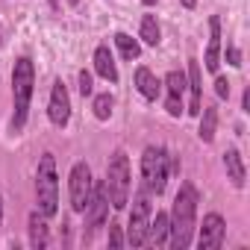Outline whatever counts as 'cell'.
I'll return each instance as SVG.
<instances>
[{"label":"cell","instance_id":"cell-6","mask_svg":"<svg viewBox=\"0 0 250 250\" xmlns=\"http://www.w3.org/2000/svg\"><path fill=\"white\" fill-rule=\"evenodd\" d=\"M150 215H153L150 191L142 186V188L136 191L133 212H130V224H127V244H130V247H142V244H145V238H147V227H150Z\"/></svg>","mask_w":250,"mask_h":250},{"label":"cell","instance_id":"cell-13","mask_svg":"<svg viewBox=\"0 0 250 250\" xmlns=\"http://www.w3.org/2000/svg\"><path fill=\"white\" fill-rule=\"evenodd\" d=\"M186 88L191 91V106H188V112H191V115H200V109H203V77H200V62H197V59H188Z\"/></svg>","mask_w":250,"mask_h":250},{"label":"cell","instance_id":"cell-18","mask_svg":"<svg viewBox=\"0 0 250 250\" xmlns=\"http://www.w3.org/2000/svg\"><path fill=\"white\" fill-rule=\"evenodd\" d=\"M94 71H97L106 83H118V68H115V59H112V53H109L106 44H100V47L94 50Z\"/></svg>","mask_w":250,"mask_h":250},{"label":"cell","instance_id":"cell-9","mask_svg":"<svg viewBox=\"0 0 250 250\" xmlns=\"http://www.w3.org/2000/svg\"><path fill=\"white\" fill-rule=\"evenodd\" d=\"M47 118L53 127H65L71 121V94L65 88L62 80L53 83V91H50V103H47Z\"/></svg>","mask_w":250,"mask_h":250},{"label":"cell","instance_id":"cell-23","mask_svg":"<svg viewBox=\"0 0 250 250\" xmlns=\"http://www.w3.org/2000/svg\"><path fill=\"white\" fill-rule=\"evenodd\" d=\"M124 244H127V238L121 235V227L109 224V247H124Z\"/></svg>","mask_w":250,"mask_h":250},{"label":"cell","instance_id":"cell-25","mask_svg":"<svg viewBox=\"0 0 250 250\" xmlns=\"http://www.w3.org/2000/svg\"><path fill=\"white\" fill-rule=\"evenodd\" d=\"M215 94H218V97H229V83H227V77H218V80H215Z\"/></svg>","mask_w":250,"mask_h":250},{"label":"cell","instance_id":"cell-15","mask_svg":"<svg viewBox=\"0 0 250 250\" xmlns=\"http://www.w3.org/2000/svg\"><path fill=\"white\" fill-rule=\"evenodd\" d=\"M168 232H171L168 212H156V218H150V227H147V238H145V244L165 247V244H168Z\"/></svg>","mask_w":250,"mask_h":250},{"label":"cell","instance_id":"cell-20","mask_svg":"<svg viewBox=\"0 0 250 250\" xmlns=\"http://www.w3.org/2000/svg\"><path fill=\"white\" fill-rule=\"evenodd\" d=\"M115 44H118L121 56H124V59H130V62L142 56V44H139L133 36H127V33H115Z\"/></svg>","mask_w":250,"mask_h":250},{"label":"cell","instance_id":"cell-28","mask_svg":"<svg viewBox=\"0 0 250 250\" xmlns=\"http://www.w3.org/2000/svg\"><path fill=\"white\" fill-rule=\"evenodd\" d=\"M180 3H183L186 9H194V3H197V0H180Z\"/></svg>","mask_w":250,"mask_h":250},{"label":"cell","instance_id":"cell-21","mask_svg":"<svg viewBox=\"0 0 250 250\" xmlns=\"http://www.w3.org/2000/svg\"><path fill=\"white\" fill-rule=\"evenodd\" d=\"M142 39H145V44H150V47L159 44L162 33H159V21H156V15H145V18H142Z\"/></svg>","mask_w":250,"mask_h":250},{"label":"cell","instance_id":"cell-31","mask_svg":"<svg viewBox=\"0 0 250 250\" xmlns=\"http://www.w3.org/2000/svg\"><path fill=\"white\" fill-rule=\"evenodd\" d=\"M71 3H80V0H71Z\"/></svg>","mask_w":250,"mask_h":250},{"label":"cell","instance_id":"cell-1","mask_svg":"<svg viewBox=\"0 0 250 250\" xmlns=\"http://www.w3.org/2000/svg\"><path fill=\"white\" fill-rule=\"evenodd\" d=\"M171 232H168V244L174 250H186L194 238V227H197V188L191 183H183L174 206H171Z\"/></svg>","mask_w":250,"mask_h":250},{"label":"cell","instance_id":"cell-24","mask_svg":"<svg viewBox=\"0 0 250 250\" xmlns=\"http://www.w3.org/2000/svg\"><path fill=\"white\" fill-rule=\"evenodd\" d=\"M80 91H83V97L94 91V85H91V74H88V71H80Z\"/></svg>","mask_w":250,"mask_h":250},{"label":"cell","instance_id":"cell-8","mask_svg":"<svg viewBox=\"0 0 250 250\" xmlns=\"http://www.w3.org/2000/svg\"><path fill=\"white\" fill-rule=\"evenodd\" d=\"M106 215H109V194H106V186L103 183H94L91 188V197H88V206H85V238H91L103 224H106Z\"/></svg>","mask_w":250,"mask_h":250},{"label":"cell","instance_id":"cell-30","mask_svg":"<svg viewBox=\"0 0 250 250\" xmlns=\"http://www.w3.org/2000/svg\"><path fill=\"white\" fill-rule=\"evenodd\" d=\"M142 3H145V6H153V3H156V0H142Z\"/></svg>","mask_w":250,"mask_h":250},{"label":"cell","instance_id":"cell-17","mask_svg":"<svg viewBox=\"0 0 250 250\" xmlns=\"http://www.w3.org/2000/svg\"><path fill=\"white\" fill-rule=\"evenodd\" d=\"M136 88H139V94L145 97V100H156L159 97V91H162V83L153 77V71L150 68H136Z\"/></svg>","mask_w":250,"mask_h":250},{"label":"cell","instance_id":"cell-11","mask_svg":"<svg viewBox=\"0 0 250 250\" xmlns=\"http://www.w3.org/2000/svg\"><path fill=\"white\" fill-rule=\"evenodd\" d=\"M165 91H168V97H165L168 115L180 118V112H183V94H186V74L183 71H171L165 77Z\"/></svg>","mask_w":250,"mask_h":250},{"label":"cell","instance_id":"cell-14","mask_svg":"<svg viewBox=\"0 0 250 250\" xmlns=\"http://www.w3.org/2000/svg\"><path fill=\"white\" fill-rule=\"evenodd\" d=\"M224 168H227V180H229L235 188H241V186L247 183V168H244V159H241V153H238L235 147H227V153H224Z\"/></svg>","mask_w":250,"mask_h":250},{"label":"cell","instance_id":"cell-5","mask_svg":"<svg viewBox=\"0 0 250 250\" xmlns=\"http://www.w3.org/2000/svg\"><path fill=\"white\" fill-rule=\"evenodd\" d=\"M168 174H171V156L165 147L150 145L142 153V186L150 194H162L168 186Z\"/></svg>","mask_w":250,"mask_h":250},{"label":"cell","instance_id":"cell-27","mask_svg":"<svg viewBox=\"0 0 250 250\" xmlns=\"http://www.w3.org/2000/svg\"><path fill=\"white\" fill-rule=\"evenodd\" d=\"M241 109L250 112V88H244V97H241Z\"/></svg>","mask_w":250,"mask_h":250},{"label":"cell","instance_id":"cell-3","mask_svg":"<svg viewBox=\"0 0 250 250\" xmlns=\"http://www.w3.org/2000/svg\"><path fill=\"white\" fill-rule=\"evenodd\" d=\"M106 194H109V203L112 209H124L130 203V159L124 150H115L109 156V165H106Z\"/></svg>","mask_w":250,"mask_h":250},{"label":"cell","instance_id":"cell-2","mask_svg":"<svg viewBox=\"0 0 250 250\" xmlns=\"http://www.w3.org/2000/svg\"><path fill=\"white\" fill-rule=\"evenodd\" d=\"M33 85H36V68L30 56H21L12 68V97H15V115H12V133H21L27 124V112H30V97H33Z\"/></svg>","mask_w":250,"mask_h":250},{"label":"cell","instance_id":"cell-12","mask_svg":"<svg viewBox=\"0 0 250 250\" xmlns=\"http://www.w3.org/2000/svg\"><path fill=\"white\" fill-rule=\"evenodd\" d=\"M203 62L209 74H218V65H221V18L218 15L209 18V44H206Z\"/></svg>","mask_w":250,"mask_h":250},{"label":"cell","instance_id":"cell-16","mask_svg":"<svg viewBox=\"0 0 250 250\" xmlns=\"http://www.w3.org/2000/svg\"><path fill=\"white\" fill-rule=\"evenodd\" d=\"M30 244L36 250H44L50 244V229H47V215H42L39 209L30 215Z\"/></svg>","mask_w":250,"mask_h":250},{"label":"cell","instance_id":"cell-22","mask_svg":"<svg viewBox=\"0 0 250 250\" xmlns=\"http://www.w3.org/2000/svg\"><path fill=\"white\" fill-rule=\"evenodd\" d=\"M112 94L109 91H103V94H94V103H91V109H94V118L97 121H106L109 115H112Z\"/></svg>","mask_w":250,"mask_h":250},{"label":"cell","instance_id":"cell-4","mask_svg":"<svg viewBox=\"0 0 250 250\" xmlns=\"http://www.w3.org/2000/svg\"><path fill=\"white\" fill-rule=\"evenodd\" d=\"M36 194H39V212L47 215V218H53L59 212V177H56V159H53V153H44L39 159Z\"/></svg>","mask_w":250,"mask_h":250},{"label":"cell","instance_id":"cell-26","mask_svg":"<svg viewBox=\"0 0 250 250\" xmlns=\"http://www.w3.org/2000/svg\"><path fill=\"white\" fill-rule=\"evenodd\" d=\"M227 62H229L232 68H238V65H241V53H238V47H232V44L227 47Z\"/></svg>","mask_w":250,"mask_h":250},{"label":"cell","instance_id":"cell-19","mask_svg":"<svg viewBox=\"0 0 250 250\" xmlns=\"http://www.w3.org/2000/svg\"><path fill=\"white\" fill-rule=\"evenodd\" d=\"M200 112H203V121H200L197 136H200V142L209 145V142L215 139V127H218V109H215V106H203Z\"/></svg>","mask_w":250,"mask_h":250},{"label":"cell","instance_id":"cell-7","mask_svg":"<svg viewBox=\"0 0 250 250\" xmlns=\"http://www.w3.org/2000/svg\"><path fill=\"white\" fill-rule=\"evenodd\" d=\"M91 188H94L91 168L85 162H77L71 168V177H68V191H71V209L74 212H85L88 197H91Z\"/></svg>","mask_w":250,"mask_h":250},{"label":"cell","instance_id":"cell-10","mask_svg":"<svg viewBox=\"0 0 250 250\" xmlns=\"http://www.w3.org/2000/svg\"><path fill=\"white\" fill-rule=\"evenodd\" d=\"M224 235H227V224L218 212H209L203 218V227H200V235H197V244L203 250H218L224 244Z\"/></svg>","mask_w":250,"mask_h":250},{"label":"cell","instance_id":"cell-29","mask_svg":"<svg viewBox=\"0 0 250 250\" xmlns=\"http://www.w3.org/2000/svg\"><path fill=\"white\" fill-rule=\"evenodd\" d=\"M0 227H3V197H0Z\"/></svg>","mask_w":250,"mask_h":250}]
</instances>
